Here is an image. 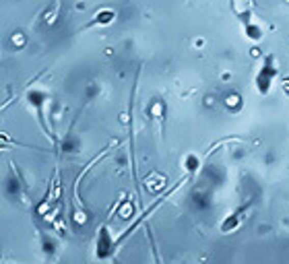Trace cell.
<instances>
[{"label":"cell","instance_id":"1","mask_svg":"<svg viewBox=\"0 0 289 264\" xmlns=\"http://www.w3.org/2000/svg\"><path fill=\"white\" fill-rule=\"evenodd\" d=\"M275 77H277V68H275V64H273V58L269 56V58L265 60V66H262L260 72H258V77H256V87H258V91H260V93H269V89H271Z\"/></svg>","mask_w":289,"mask_h":264},{"label":"cell","instance_id":"2","mask_svg":"<svg viewBox=\"0 0 289 264\" xmlns=\"http://www.w3.org/2000/svg\"><path fill=\"white\" fill-rule=\"evenodd\" d=\"M114 244H112V236L108 233V225H101V229L97 233V242H95V250L99 254V258H108L114 250Z\"/></svg>","mask_w":289,"mask_h":264},{"label":"cell","instance_id":"3","mask_svg":"<svg viewBox=\"0 0 289 264\" xmlns=\"http://www.w3.org/2000/svg\"><path fill=\"white\" fill-rule=\"evenodd\" d=\"M231 9L238 17H242L244 23H248V21H252L254 0H231Z\"/></svg>","mask_w":289,"mask_h":264},{"label":"cell","instance_id":"4","mask_svg":"<svg viewBox=\"0 0 289 264\" xmlns=\"http://www.w3.org/2000/svg\"><path fill=\"white\" fill-rule=\"evenodd\" d=\"M244 29H246V35L250 37V40H254V42L262 37V29H260L258 25H254L252 21H248V23L244 25Z\"/></svg>","mask_w":289,"mask_h":264},{"label":"cell","instance_id":"5","mask_svg":"<svg viewBox=\"0 0 289 264\" xmlns=\"http://www.w3.org/2000/svg\"><path fill=\"white\" fill-rule=\"evenodd\" d=\"M114 21V13L112 11H103L97 19H95V23H101V25H106V23H112Z\"/></svg>","mask_w":289,"mask_h":264}]
</instances>
